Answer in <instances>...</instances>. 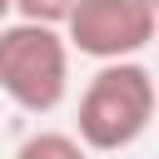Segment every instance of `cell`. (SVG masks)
<instances>
[{
	"mask_svg": "<svg viewBox=\"0 0 159 159\" xmlns=\"http://www.w3.org/2000/svg\"><path fill=\"white\" fill-rule=\"evenodd\" d=\"M154 75L149 65L129 60H99L94 80L80 94V119H75V139L94 154H119L129 144H139L154 124Z\"/></svg>",
	"mask_w": 159,
	"mask_h": 159,
	"instance_id": "6da1fadb",
	"label": "cell"
},
{
	"mask_svg": "<svg viewBox=\"0 0 159 159\" xmlns=\"http://www.w3.org/2000/svg\"><path fill=\"white\" fill-rule=\"evenodd\" d=\"M0 94L25 114H50L70 94V45L60 25L5 20L0 25Z\"/></svg>",
	"mask_w": 159,
	"mask_h": 159,
	"instance_id": "7a4b0ae2",
	"label": "cell"
},
{
	"mask_svg": "<svg viewBox=\"0 0 159 159\" xmlns=\"http://www.w3.org/2000/svg\"><path fill=\"white\" fill-rule=\"evenodd\" d=\"M159 10L154 0H75L60 35L89 60H129L154 45Z\"/></svg>",
	"mask_w": 159,
	"mask_h": 159,
	"instance_id": "3957f363",
	"label": "cell"
},
{
	"mask_svg": "<svg viewBox=\"0 0 159 159\" xmlns=\"http://www.w3.org/2000/svg\"><path fill=\"white\" fill-rule=\"evenodd\" d=\"M15 159H89V149L65 129H35V134L20 139Z\"/></svg>",
	"mask_w": 159,
	"mask_h": 159,
	"instance_id": "277c9868",
	"label": "cell"
},
{
	"mask_svg": "<svg viewBox=\"0 0 159 159\" xmlns=\"http://www.w3.org/2000/svg\"><path fill=\"white\" fill-rule=\"evenodd\" d=\"M75 10V0H15L20 20H40V25H65V15Z\"/></svg>",
	"mask_w": 159,
	"mask_h": 159,
	"instance_id": "5b68a950",
	"label": "cell"
},
{
	"mask_svg": "<svg viewBox=\"0 0 159 159\" xmlns=\"http://www.w3.org/2000/svg\"><path fill=\"white\" fill-rule=\"evenodd\" d=\"M10 15H15V0H0V25H5Z\"/></svg>",
	"mask_w": 159,
	"mask_h": 159,
	"instance_id": "8992f818",
	"label": "cell"
},
{
	"mask_svg": "<svg viewBox=\"0 0 159 159\" xmlns=\"http://www.w3.org/2000/svg\"><path fill=\"white\" fill-rule=\"evenodd\" d=\"M154 5H159V0H154Z\"/></svg>",
	"mask_w": 159,
	"mask_h": 159,
	"instance_id": "52a82bcc",
	"label": "cell"
}]
</instances>
